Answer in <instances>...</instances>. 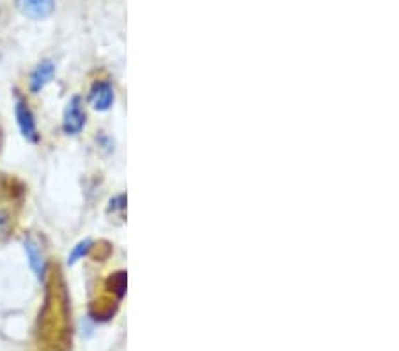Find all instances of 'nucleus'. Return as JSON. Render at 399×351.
<instances>
[{
    "instance_id": "nucleus-6",
    "label": "nucleus",
    "mask_w": 399,
    "mask_h": 351,
    "mask_svg": "<svg viewBox=\"0 0 399 351\" xmlns=\"http://www.w3.org/2000/svg\"><path fill=\"white\" fill-rule=\"evenodd\" d=\"M25 252H27L30 268H33L34 273L37 275V279H43V275H44L43 255H41L39 249H37V245L33 242V240H27V242H25Z\"/></svg>"
},
{
    "instance_id": "nucleus-3",
    "label": "nucleus",
    "mask_w": 399,
    "mask_h": 351,
    "mask_svg": "<svg viewBox=\"0 0 399 351\" xmlns=\"http://www.w3.org/2000/svg\"><path fill=\"white\" fill-rule=\"evenodd\" d=\"M17 119H18V126L21 129V135H24L27 141L36 142L37 141V126H36V119H34L33 110L28 109V105L25 101L18 100L17 103Z\"/></svg>"
},
{
    "instance_id": "nucleus-1",
    "label": "nucleus",
    "mask_w": 399,
    "mask_h": 351,
    "mask_svg": "<svg viewBox=\"0 0 399 351\" xmlns=\"http://www.w3.org/2000/svg\"><path fill=\"white\" fill-rule=\"evenodd\" d=\"M85 125V112L82 109L80 98L75 96L68 103L64 110V119H62V128L68 135L80 134Z\"/></svg>"
},
{
    "instance_id": "nucleus-2",
    "label": "nucleus",
    "mask_w": 399,
    "mask_h": 351,
    "mask_svg": "<svg viewBox=\"0 0 399 351\" xmlns=\"http://www.w3.org/2000/svg\"><path fill=\"white\" fill-rule=\"evenodd\" d=\"M18 11L33 20H44L55 9V0H15Z\"/></svg>"
},
{
    "instance_id": "nucleus-5",
    "label": "nucleus",
    "mask_w": 399,
    "mask_h": 351,
    "mask_svg": "<svg viewBox=\"0 0 399 351\" xmlns=\"http://www.w3.org/2000/svg\"><path fill=\"white\" fill-rule=\"evenodd\" d=\"M53 75H55V64L52 61H43L41 64H37V68L30 75V89H33V93H39L44 85L52 82Z\"/></svg>"
},
{
    "instance_id": "nucleus-7",
    "label": "nucleus",
    "mask_w": 399,
    "mask_h": 351,
    "mask_svg": "<svg viewBox=\"0 0 399 351\" xmlns=\"http://www.w3.org/2000/svg\"><path fill=\"white\" fill-rule=\"evenodd\" d=\"M91 245H93V242H91V240H85V242L78 243V245L75 246V249H73L71 255L68 258V264H75V262H77L78 259L84 258V255H87V252H89V249H91Z\"/></svg>"
},
{
    "instance_id": "nucleus-4",
    "label": "nucleus",
    "mask_w": 399,
    "mask_h": 351,
    "mask_svg": "<svg viewBox=\"0 0 399 351\" xmlns=\"http://www.w3.org/2000/svg\"><path fill=\"white\" fill-rule=\"evenodd\" d=\"M89 101L93 105L94 110H100V112H105L112 107L114 103V89L112 85L105 80H100L93 85L91 94H89Z\"/></svg>"
}]
</instances>
